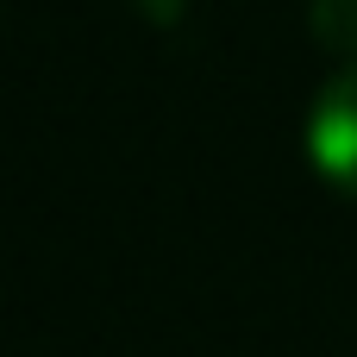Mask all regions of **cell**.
<instances>
[{
    "instance_id": "obj_1",
    "label": "cell",
    "mask_w": 357,
    "mask_h": 357,
    "mask_svg": "<svg viewBox=\"0 0 357 357\" xmlns=\"http://www.w3.org/2000/svg\"><path fill=\"white\" fill-rule=\"evenodd\" d=\"M301 144H307L314 176H320L333 195L357 201V63H345V69L326 75V88H320L314 107H307Z\"/></svg>"
},
{
    "instance_id": "obj_2",
    "label": "cell",
    "mask_w": 357,
    "mask_h": 357,
    "mask_svg": "<svg viewBox=\"0 0 357 357\" xmlns=\"http://www.w3.org/2000/svg\"><path fill=\"white\" fill-rule=\"evenodd\" d=\"M314 38L333 56L357 63V0H314Z\"/></svg>"
}]
</instances>
